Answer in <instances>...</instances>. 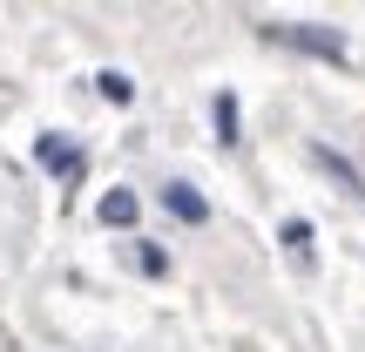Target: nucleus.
Listing matches in <instances>:
<instances>
[{"mask_svg":"<svg viewBox=\"0 0 365 352\" xmlns=\"http://www.w3.org/2000/svg\"><path fill=\"white\" fill-rule=\"evenodd\" d=\"M271 41H284V48H298V54H318V61H345V34H331V27H318V21H271L264 27Z\"/></svg>","mask_w":365,"mask_h":352,"instance_id":"nucleus-1","label":"nucleus"},{"mask_svg":"<svg viewBox=\"0 0 365 352\" xmlns=\"http://www.w3.org/2000/svg\"><path fill=\"white\" fill-rule=\"evenodd\" d=\"M163 210L182 223H210V203L196 196V183H163Z\"/></svg>","mask_w":365,"mask_h":352,"instance_id":"nucleus-2","label":"nucleus"},{"mask_svg":"<svg viewBox=\"0 0 365 352\" xmlns=\"http://www.w3.org/2000/svg\"><path fill=\"white\" fill-rule=\"evenodd\" d=\"M135 210H143V203H135L129 190H108L102 196V223H115V231H135Z\"/></svg>","mask_w":365,"mask_h":352,"instance_id":"nucleus-3","label":"nucleus"},{"mask_svg":"<svg viewBox=\"0 0 365 352\" xmlns=\"http://www.w3.org/2000/svg\"><path fill=\"white\" fill-rule=\"evenodd\" d=\"M34 163H41V170H61V176H68L81 156H75L68 143H54V136H41V143H34Z\"/></svg>","mask_w":365,"mask_h":352,"instance_id":"nucleus-4","label":"nucleus"},{"mask_svg":"<svg viewBox=\"0 0 365 352\" xmlns=\"http://www.w3.org/2000/svg\"><path fill=\"white\" fill-rule=\"evenodd\" d=\"M135 271L143 278H170V251L149 244V237H135Z\"/></svg>","mask_w":365,"mask_h":352,"instance_id":"nucleus-5","label":"nucleus"},{"mask_svg":"<svg viewBox=\"0 0 365 352\" xmlns=\"http://www.w3.org/2000/svg\"><path fill=\"white\" fill-rule=\"evenodd\" d=\"M312 156H318V163H325V170H331V176H339V183H345V190H352V196H365V176H359V170H352V163H345V156H339V149H312Z\"/></svg>","mask_w":365,"mask_h":352,"instance_id":"nucleus-6","label":"nucleus"},{"mask_svg":"<svg viewBox=\"0 0 365 352\" xmlns=\"http://www.w3.org/2000/svg\"><path fill=\"white\" fill-rule=\"evenodd\" d=\"M95 89H102V95H108L115 109H122V102H135V81L122 75V68H108V75H95Z\"/></svg>","mask_w":365,"mask_h":352,"instance_id":"nucleus-7","label":"nucleus"},{"mask_svg":"<svg viewBox=\"0 0 365 352\" xmlns=\"http://www.w3.org/2000/svg\"><path fill=\"white\" fill-rule=\"evenodd\" d=\"M210 116H217V136H223V143H237V95H230V89L210 102Z\"/></svg>","mask_w":365,"mask_h":352,"instance_id":"nucleus-8","label":"nucleus"},{"mask_svg":"<svg viewBox=\"0 0 365 352\" xmlns=\"http://www.w3.org/2000/svg\"><path fill=\"white\" fill-rule=\"evenodd\" d=\"M284 244H291V258H312V223H304V217H284Z\"/></svg>","mask_w":365,"mask_h":352,"instance_id":"nucleus-9","label":"nucleus"}]
</instances>
